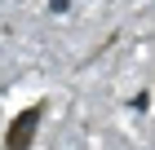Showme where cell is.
<instances>
[{
	"mask_svg": "<svg viewBox=\"0 0 155 150\" xmlns=\"http://www.w3.org/2000/svg\"><path fill=\"white\" fill-rule=\"evenodd\" d=\"M40 115H45V106H27L22 115L13 119L5 146H9V150H27V146H31V132H36V124H40Z\"/></svg>",
	"mask_w": 155,
	"mask_h": 150,
	"instance_id": "1",
	"label": "cell"
}]
</instances>
